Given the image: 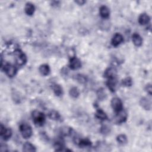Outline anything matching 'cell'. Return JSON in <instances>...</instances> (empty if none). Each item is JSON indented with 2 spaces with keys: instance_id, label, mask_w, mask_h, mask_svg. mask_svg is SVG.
<instances>
[{
  "instance_id": "cell-1",
  "label": "cell",
  "mask_w": 152,
  "mask_h": 152,
  "mask_svg": "<svg viewBox=\"0 0 152 152\" xmlns=\"http://www.w3.org/2000/svg\"><path fill=\"white\" fill-rule=\"evenodd\" d=\"M31 117L34 124L37 126H43L45 122V115L39 110H33L31 113Z\"/></svg>"
},
{
  "instance_id": "cell-2",
  "label": "cell",
  "mask_w": 152,
  "mask_h": 152,
  "mask_svg": "<svg viewBox=\"0 0 152 152\" xmlns=\"http://www.w3.org/2000/svg\"><path fill=\"white\" fill-rule=\"evenodd\" d=\"M19 129L22 137L25 139L29 138L32 135V128L30 125L26 123L21 124L19 126Z\"/></svg>"
},
{
  "instance_id": "cell-3",
  "label": "cell",
  "mask_w": 152,
  "mask_h": 152,
  "mask_svg": "<svg viewBox=\"0 0 152 152\" xmlns=\"http://www.w3.org/2000/svg\"><path fill=\"white\" fill-rule=\"evenodd\" d=\"M14 56L16 64L19 66L24 65L27 62V56L26 54L20 49H16L14 51Z\"/></svg>"
},
{
  "instance_id": "cell-4",
  "label": "cell",
  "mask_w": 152,
  "mask_h": 152,
  "mask_svg": "<svg viewBox=\"0 0 152 152\" xmlns=\"http://www.w3.org/2000/svg\"><path fill=\"white\" fill-rule=\"evenodd\" d=\"M1 69L4 71L5 74L10 78L15 76L17 71V68L11 64H7L4 65V66L1 67Z\"/></svg>"
},
{
  "instance_id": "cell-5",
  "label": "cell",
  "mask_w": 152,
  "mask_h": 152,
  "mask_svg": "<svg viewBox=\"0 0 152 152\" xmlns=\"http://www.w3.org/2000/svg\"><path fill=\"white\" fill-rule=\"evenodd\" d=\"M110 103L112 107L116 113H118L123 109L122 102L119 97H115L112 98Z\"/></svg>"
},
{
  "instance_id": "cell-6",
  "label": "cell",
  "mask_w": 152,
  "mask_h": 152,
  "mask_svg": "<svg viewBox=\"0 0 152 152\" xmlns=\"http://www.w3.org/2000/svg\"><path fill=\"white\" fill-rule=\"evenodd\" d=\"M12 132L11 128H6L2 124L1 125L0 128V135L2 139L5 141L8 140L12 136Z\"/></svg>"
},
{
  "instance_id": "cell-7",
  "label": "cell",
  "mask_w": 152,
  "mask_h": 152,
  "mask_svg": "<svg viewBox=\"0 0 152 152\" xmlns=\"http://www.w3.org/2000/svg\"><path fill=\"white\" fill-rule=\"evenodd\" d=\"M127 113L122 109L120 112L116 113V115L114 118L115 122L116 124H122L125 122L127 119Z\"/></svg>"
},
{
  "instance_id": "cell-8",
  "label": "cell",
  "mask_w": 152,
  "mask_h": 152,
  "mask_svg": "<svg viewBox=\"0 0 152 152\" xmlns=\"http://www.w3.org/2000/svg\"><path fill=\"white\" fill-rule=\"evenodd\" d=\"M117 74V70L114 66H110L106 68L104 71L103 75L107 79L116 78Z\"/></svg>"
},
{
  "instance_id": "cell-9",
  "label": "cell",
  "mask_w": 152,
  "mask_h": 152,
  "mask_svg": "<svg viewBox=\"0 0 152 152\" xmlns=\"http://www.w3.org/2000/svg\"><path fill=\"white\" fill-rule=\"evenodd\" d=\"M69 66L72 70L78 69L81 66V61L76 56L72 57L69 59Z\"/></svg>"
},
{
  "instance_id": "cell-10",
  "label": "cell",
  "mask_w": 152,
  "mask_h": 152,
  "mask_svg": "<svg viewBox=\"0 0 152 152\" xmlns=\"http://www.w3.org/2000/svg\"><path fill=\"white\" fill-rule=\"evenodd\" d=\"M124 41V37L122 35L119 33H116L112 37L111 40V44L113 46L116 47L122 43Z\"/></svg>"
},
{
  "instance_id": "cell-11",
  "label": "cell",
  "mask_w": 152,
  "mask_h": 152,
  "mask_svg": "<svg viewBox=\"0 0 152 152\" xmlns=\"http://www.w3.org/2000/svg\"><path fill=\"white\" fill-rule=\"evenodd\" d=\"M140 106L145 110H150L151 108V100L146 97H143L140 99Z\"/></svg>"
},
{
  "instance_id": "cell-12",
  "label": "cell",
  "mask_w": 152,
  "mask_h": 152,
  "mask_svg": "<svg viewBox=\"0 0 152 152\" xmlns=\"http://www.w3.org/2000/svg\"><path fill=\"white\" fill-rule=\"evenodd\" d=\"M100 15L103 18H108L110 15L109 8L106 5H102L99 8Z\"/></svg>"
},
{
  "instance_id": "cell-13",
  "label": "cell",
  "mask_w": 152,
  "mask_h": 152,
  "mask_svg": "<svg viewBox=\"0 0 152 152\" xmlns=\"http://www.w3.org/2000/svg\"><path fill=\"white\" fill-rule=\"evenodd\" d=\"M73 132V129L68 126H63L59 129V133L62 136H69Z\"/></svg>"
},
{
  "instance_id": "cell-14",
  "label": "cell",
  "mask_w": 152,
  "mask_h": 152,
  "mask_svg": "<svg viewBox=\"0 0 152 152\" xmlns=\"http://www.w3.org/2000/svg\"><path fill=\"white\" fill-rule=\"evenodd\" d=\"M132 40L133 43L136 46H141L142 44V39L141 37V36L137 33H134L132 35Z\"/></svg>"
},
{
  "instance_id": "cell-15",
  "label": "cell",
  "mask_w": 152,
  "mask_h": 152,
  "mask_svg": "<svg viewBox=\"0 0 152 152\" xmlns=\"http://www.w3.org/2000/svg\"><path fill=\"white\" fill-rule=\"evenodd\" d=\"M138 20L140 25H145L149 23L150 20V17L148 14L145 13H142L140 15Z\"/></svg>"
},
{
  "instance_id": "cell-16",
  "label": "cell",
  "mask_w": 152,
  "mask_h": 152,
  "mask_svg": "<svg viewBox=\"0 0 152 152\" xmlns=\"http://www.w3.org/2000/svg\"><path fill=\"white\" fill-rule=\"evenodd\" d=\"M35 11L34 5L31 2H27L24 7V11L28 15H32Z\"/></svg>"
},
{
  "instance_id": "cell-17",
  "label": "cell",
  "mask_w": 152,
  "mask_h": 152,
  "mask_svg": "<svg viewBox=\"0 0 152 152\" xmlns=\"http://www.w3.org/2000/svg\"><path fill=\"white\" fill-rule=\"evenodd\" d=\"M39 71L42 75L46 76L49 74L50 69L49 66L48 64H42L41 65H40V66L39 68Z\"/></svg>"
},
{
  "instance_id": "cell-18",
  "label": "cell",
  "mask_w": 152,
  "mask_h": 152,
  "mask_svg": "<svg viewBox=\"0 0 152 152\" xmlns=\"http://www.w3.org/2000/svg\"><path fill=\"white\" fill-rule=\"evenodd\" d=\"M116 80L115 78L108 79L106 82V86L111 92H115L116 87Z\"/></svg>"
},
{
  "instance_id": "cell-19",
  "label": "cell",
  "mask_w": 152,
  "mask_h": 152,
  "mask_svg": "<svg viewBox=\"0 0 152 152\" xmlns=\"http://www.w3.org/2000/svg\"><path fill=\"white\" fill-rule=\"evenodd\" d=\"M77 144L80 148L90 147L91 146V142L88 138H83V139H80Z\"/></svg>"
},
{
  "instance_id": "cell-20",
  "label": "cell",
  "mask_w": 152,
  "mask_h": 152,
  "mask_svg": "<svg viewBox=\"0 0 152 152\" xmlns=\"http://www.w3.org/2000/svg\"><path fill=\"white\" fill-rule=\"evenodd\" d=\"M23 151L26 152H34L36 151V148L35 146L30 142H26L23 145Z\"/></svg>"
},
{
  "instance_id": "cell-21",
  "label": "cell",
  "mask_w": 152,
  "mask_h": 152,
  "mask_svg": "<svg viewBox=\"0 0 152 152\" xmlns=\"http://www.w3.org/2000/svg\"><path fill=\"white\" fill-rule=\"evenodd\" d=\"M52 90L56 96H61L63 94V88L58 84H53L52 85Z\"/></svg>"
},
{
  "instance_id": "cell-22",
  "label": "cell",
  "mask_w": 152,
  "mask_h": 152,
  "mask_svg": "<svg viewBox=\"0 0 152 152\" xmlns=\"http://www.w3.org/2000/svg\"><path fill=\"white\" fill-rule=\"evenodd\" d=\"M95 116L97 118L100 120H106L107 119L106 113L101 109H97L95 113Z\"/></svg>"
},
{
  "instance_id": "cell-23",
  "label": "cell",
  "mask_w": 152,
  "mask_h": 152,
  "mask_svg": "<svg viewBox=\"0 0 152 152\" xmlns=\"http://www.w3.org/2000/svg\"><path fill=\"white\" fill-rule=\"evenodd\" d=\"M48 117L52 120L58 121L61 119V115L59 113L55 110H51L48 113Z\"/></svg>"
},
{
  "instance_id": "cell-24",
  "label": "cell",
  "mask_w": 152,
  "mask_h": 152,
  "mask_svg": "<svg viewBox=\"0 0 152 152\" xmlns=\"http://www.w3.org/2000/svg\"><path fill=\"white\" fill-rule=\"evenodd\" d=\"M75 79L77 82H78L80 84H86L87 81V78L86 77V75L81 74H78L75 76Z\"/></svg>"
},
{
  "instance_id": "cell-25",
  "label": "cell",
  "mask_w": 152,
  "mask_h": 152,
  "mask_svg": "<svg viewBox=\"0 0 152 152\" xmlns=\"http://www.w3.org/2000/svg\"><path fill=\"white\" fill-rule=\"evenodd\" d=\"M69 94L72 98H77L80 95V91L76 87H72L69 91Z\"/></svg>"
},
{
  "instance_id": "cell-26",
  "label": "cell",
  "mask_w": 152,
  "mask_h": 152,
  "mask_svg": "<svg viewBox=\"0 0 152 152\" xmlns=\"http://www.w3.org/2000/svg\"><path fill=\"white\" fill-rule=\"evenodd\" d=\"M97 96L100 100H104L106 99L107 94L104 90L103 88H100L97 91Z\"/></svg>"
},
{
  "instance_id": "cell-27",
  "label": "cell",
  "mask_w": 152,
  "mask_h": 152,
  "mask_svg": "<svg viewBox=\"0 0 152 152\" xmlns=\"http://www.w3.org/2000/svg\"><path fill=\"white\" fill-rule=\"evenodd\" d=\"M116 141L121 144H125L128 142V139L125 134H119L116 137Z\"/></svg>"
},
{
  "instance_id": "cell-28",
  "label": "cell",
  "mask_w": 152,
  "mask_h": 152,
  "mask_svg": "<svg viewBox=\"0 0 152 152\" xmlns=\"http://www.w3.org/2000/svg\"><path fill=\"white\" fill-rule=\"evenodd\" d=\"M132 80L129 77H127L124 78L121 81L122 85L125 87H131L132 85Z\"/></svg>"
},
{
  "instance_id": "cell-29",
  "label": "cell",
  "mask_w": 152,
  "mask_h": 152,
  "mask_svg": "<svg viewBox=\"0 0 152 152\" xmlns=\"http://www.w3.org/2000/svg\"><path fill=\"white\" fill-rule=\"evenodd\" d=\"M100 131L101 134H104V135H106V134L110 133V128L107 125H103L100 128Z\"/></svg>"
},
{
  "instance_id": "cell-30",
  "label": "cell",
  "mask_w": 152,
  "mask_h": 152,
  "mask_svg": "<svg viewBox=\"0 0 152 152\" xmlns=\"http://www.w3.org/2000/svg\"><path fill=\"white\" fill-rule=\"evenodd\" d=\"M40 137L42 139V140L43 141L47 142V141H49V137L48 136V135L45 132H41L40 133Z\"/></svg>"
},
{
  "instance_id": "cell-31",
  "label": "cell",
  "mask_w": 152,
  "mask_h": 152,
  "mask_svg": "<svg viewBox=\"0 0 152 152\" xmlns=\"http://www.w3.org/2000/svg\"><path fill=\"white\" fill-rule=\"evenodd\" d=\"M145 90L147 92V93L149 94V95H151L152 94V87H151V84L150 83L147 84L145 86Z\"/></svg>"
},
{
  "instance_id": "cell-32",
  "label": "cell",
  "mask_w": 152,
  "mask_h": 152,
  "mask_svg": "<svg viewBox=\"0 0 152 152\" xmlns=\"http://www.w3.org/2000/svg\"><path fill=\"white\" fill-rule=\"evenodd\" d=\"M0 150L1 151L4 152V151H8V146L5 144H1V148Z\"/></svg>"
},
{
  "instance_id": "cell-33",
  "label": "cell",
  "mask_w": 152,
  "mask_h": 152,
  "mask_svg": "<svg viewBox=\"0 0 152 152\" xmlns=\"http://www.w3.org/2000/svg\"><path fill=\"white\" fill-rule=\"evenodd\" d=\"M60 4V1H53L51 2V5L53 7H58Z\"/></svg>"
},
{
  "instance_id": "cell-34",
  "label": "cell",
  "mask_w": 152,
  "mask_h": 152,
  "mask_svg": "<svg viewBox=\"0 0 152 152\" xmlns=\"http://www.w3.org/2000/svg\"><path fill=\"white\" fill-rule=\"evenodd\" d=\"M75 2L80 5H83V4H84L86 2V1H84V0H77V1H75Z\"/></svg>"
}]
</instances>
